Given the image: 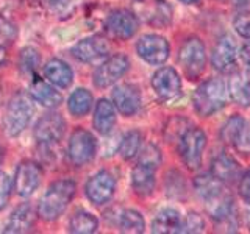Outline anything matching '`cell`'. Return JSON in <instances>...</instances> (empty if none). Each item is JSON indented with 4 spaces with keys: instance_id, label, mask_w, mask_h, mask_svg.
Returning a JSON list of instances; mask_svg holds the SVG:
<instances>
[{
    "instance_id": "cell-33",
    "label": "cell",
    "mask_w": 250,
    "mask_h": 234,
    "mask_svg": "<svg viewBox=\"0 0 250 234\" xmlns=\"http://www.w3.org/2000/svg\"><path fill=\"white\" fill-rule=\"evenodd\" d=\"M189 128V122L183 117H172L164 127V137H166L167 142H178Z\"/></svg>"
},
{
    "instance_id": "cell-19",
    "label": "cell",
    "mask_w": 250,
    "mask_h": 234,
    "mask_svg": "<svg viewBox=\"0 0 250 234\" xmlns=\"http://www.w3.org/2000/svg\"><path fill=\"white\" fill-rule=\"evenodd\" d=\"M30 94L38 103H41L45 108H57L62 103V96L53 89L52 83H45L42 78H39L36 74L31 78Z\"/></svg>"
},
{
    "instance_id": "cell-6",
    "label": "cell",
    "mask_w": 250,
    "mask_h": 234,
    "mask_svg": "<svg viewBox=\"0 0 250 234\" xmlns=\"http://www.w3.org/2000/svg\"><path fill=\"white\" fill-rule=\"evenodd\" d=\"M207 145V136L203 130L191 127L178 140V153L185 166L189 170H197L202 166V153Z\"/></svg>"
},
{
    "instance_id": "cell-46",
    "label": "cell",
    "mask_w": 250,
    "mask_h": 234,
    "mask_svg": "<svg viewBox=\"0 0 250 234\" xmlns=\"http://www.w3.org/2000/svg\"><path fill=\"white\" fill-rule=\"evenodd\" d=\"M250 203V201H249ZM249 225H250V209H249Z\"/></svg>"
},
{
    "instance_id": "cell-5",
    "label": "cell",
    "mask_w": 250,
    "mask_h": 234,
    "mask_svg": "<svg viewBox=\"0 0 250 234\" xmlns=\"http://www.w3.org/2000/svg\"><path fill=\"white\" fill-rule=\"evenodd\" d=\"M178 62L183 67V74L195 80L199 78L207 66V55H205V45L199 38H188L180 47L178 52Z\"/></svg>"
},
{
    "instance_id": "cell-43",
    "label": "cell",
    "mask_w": 250,
    "mask_h": 234,
    "mask_svg": "<svg viewBox=\"0 0 250 234\" xmlns=\"http://www.w3.org/2000/svg\"><path fill=\"white\" fill-rule=\"evenodd\" d=\"M250 0H236V6L239 8V10H246V8L249 6Z\"/></svg>"
},
{
    "instance_id": "cell-2",
    "label": "cell",
    "mask_w": 250,
    "mask_h": 234,
    "mask_svg": "<svg viewBox=\"0 0 250 234\" xmlns=\"http://www.w3.org/2000/svg\"><path fill=\"white\" fill-rule=\"evenodd\" d=\"M35 113L33 97L30 92H18L6 106L3 116V128L8 136L16 137L27 128Z\"/></svg>"
},
{
    "instance_id": "cell-25",
    "label": "cell",
    "mask_w": 250,
    "mask_h": 234,
    "mask_svg": "<svg viewBox=\"0 0 250 234\" xmlns=\"http://www.w3.org/2000/svg\"><path fill=\"white\" fill-rule=\"evenodd\" d=\"M211 174L221 179L222 183H233L239 178V166L231 156L227 153H219L213 159Z\"/></svg>"
},
{
    "instance_id": "cell-21",
    "label": "cell",
    "mask_w": 250,
    "mask_h": 234,
    "mask_svg": "<svg viewBox=\"0 0 250 234\" xmlns=\"http://www.w3.org/2000/svg\"><path fill=\"white\" fill-rule=\"evenodd\" d=\"M44 75L52 83L53 86H58V88H69L74 81V72L67 62L61 61L58 58L50 59L47 64L44 66Z\"/></svg>"
},
{
    "instance_id": "cell-37",
    "label": "cell",
    "mask_w": 250,
    "mask_h": 234,
    "mask_svg": "<svg viewBox=\"0 0 250 234\" xmlns=\"http://www.w3.org/2000/svg\"><path fill=\"white\" fill-rule=\"evenodd\" d=\"M16 36H18V28L14 23L3 16H0V45H11Z\"/></svg>"
},
{
    "instance_id": "cell-13",
    "label": "cell",
    "mask_w": 250,
    "mask_h": 234,
    "mask_svg": "<svg viewBox=\"0 0 250 234\" xmlns=\"http://www.w3.org/2000/svg\"><path fill=\"white\" fill-rule=\"evenodd\" d=\"M138 18L133 11L128 10H116L109 13V16L105 20V28L108 35L114 39H130L138 31Z\"/></svg>"
},
{
    "instance_id": "cell-15",
    "label": "cell",
    "mask_w": 250,
    "mask_h": 234,
    "mask_svg": "<svg viewBox=\"0 0 250 234\" xmlns=\"http://www.w3.org/2000/svg\"><path fill=\"white\" fill-rule=\"evenodd\" d=\"M116 189V179L106 170H100L96 175H92L86 183V197L94 205H105L113 198Z\"/></svg>"
},
{
    "instance_id": "cell-20",
    "label": "cell",
    "mask_w": 250,
    "mask_h": 234,
    "mask_svg": "<svg viewBox=\"0 0 250 234\" xmlns=\"http://www.w3.org/2000/svg\"><path fill=\"white\" fill-rule=\"evenodd\" d=\"M36 222L35 211L30 203H22L18 206L8 220L6 226L3 228V233H28L33 230Z\"/></svg>"
},
{
    "instance_id": "cell-42",
    "label": "cell",
    "mask_w": 250,
    "mask_h": 234,
    "mask_svg": "<svg viewBox=\"0 0 250 234\" xmlns=\"http://www.w3.org/2000/svg\"><path fill=\"white\" fill-rule=\"evenodd\" d=\"M5 61H6V50L3 45H0V67L5 64Z\"/></svg>"
},
{
    "instance_id": "cell-17",
    "label": "cell",
    "mask_w": 250,
    "mask_h": 234,
    "mask_svg": "<svg viewBox=\"0 0 250 234\" xmlns=\"http://www.w3.org/2000/svg\"><path fill=\"white\" fill-rule=\"evenodd\" d=\"M236 59V41L230 35H224L216 42L211 53V64L219 72H229Z\"/></svg>"
},
{
    "instance_id": "cell-32",
    "label": "cell",
    "mask_w": 250,
    "mask_h": 234,
    "mask_svg": "<svg viewBox=\"0 0 250 234\" xmlns=\"http://www.w3.org/2000/svg\"><path fill=\"white\" fill-rule=\"evenodd\" d=\"M41 64V57L33 47H25L19 53V69L27 75H35L38 66Z\"/></svg>"
},
{
    "instance_id": "cell-45",
    "label": "cell",
    "mask_w": 250,
    "mask_h": 234,
    "mask_svg": "<svg viewBox=\"0 0 250 234\" xmlns=\"http://www.w3.org/2000/svg\"><path fill=\"white\" fill-rule=\"evenodd\" d=\"M3 155H5V152H3V148L0 147V166H2V162H3Z\"/></svg>"
},
{
    "instance_id": "cell-38",
    "label": "cell",
    "mask_w": 250,
    "mask_h": 234,
    "mask_svg": "<svg viewBox=\"0 0 250 234\" xmlns=\"http://www.w3.org/2000/svg\"><path fill=\"white\" fill-rule=\"evenodd\" d=\"M234 30L242 38H247L250 39V11L247 10H242L236 18H234Z\"/></svg>"
},
{
    "instance_id": "cell-4",
    "label": "cell",
    "mask_w": 250,
    "mask_h": 234,
    "mask_svg": "<svg viewBox=\"0 0 250 234\" xmlns=\"http://www.w3.org/2000/svg\"><path fill=\"white\" fill-rule=\"evenodd\" d=\"M131 11L138 20L153 28H166L174 16V10L166 0H133Z\"/></svg>"
},
{
    "instance_id": "cell-11",
    "label": "cell",
    "mask_w": 250,
    "mask_h": 234,
    "mask_svg": "<svg viewBox=\"0 0 250 234\" xmlns=\"http://www.w3.org/2000/svg\"><path fill=\"white\" fill-rule=\"evenodd\" d=\"M155 94L163 101H174L182 94V80L174 67H161L152 77Z\"/></svg>"
},
{
    "instance_id": "cell-44",
    "label": "cell",
    "mask_w": 250,
    "mask_h": 234,
    "mask_svg": "<svg viewBox=\"0 0 250 234\" xmlns=\"http://www.w3.org/2000/svg\"><path fill=\"white\" fill-rule=\"evenodd\" d=\"M180 2H183L186 5H194V3H199L200 0H180Z\"/></svg>"
},
{
    "instance_id": "cell-31",
    "label": "cell",
    "mask_w": 250,
    "mask_h": 234,
    "mask_svg": "<svg viewBox=\"0 0 250 234\" xmlns=\"http://www.w3.org/2000/svg\"><path fill=\"white\" fill-rule=\"evenodd\" d=\"M141 142H143V136L136 130H131L125 135L119 144V153L124 159H131L139 153Z\"/></svg>"
},
{
    "instance_id": "cell-30",
    "label": "cell",
    "mask_w": 250,
    "mask_h": 234,
    "mask_svg": "<svg viewBox=\"0 0 250 234\" xmlns=\"http://www.w3.org/2000/svg\"><path fill=\"white\" fill-rule=\"evenodd\" d=\"M146 228V222L144 217L141 215L138 211L135 209H127L124 211L119 217V230L122 233H133V234H139L143 233Z\"/></svg>"
},
{
    "instance_id": "cell-10",
    "label": "cell",
    "mask_w": 250,
    "mask_h": 234,
    "mask_svg": "<svg viewBox=\"0 0 250 234\" xmlns=\"http://www.w3.org/2000/svg\"><path fill=\"white\" fill-rule=\"evenodd\" d=\"M74 58L84 64H96L109 57V42L104 36H89L72 47Z\"/></svg>"
},
{
    "instance_id": "cell-36",
    "label": "cell",
    "mask_w": 250,
    "mask_h": 234,
    "mask_svg": "<svg viewBox=\"0 0 250 234\" xmlns=\"http://www.w3.org/2000/svg\"><path fill=\"white\" fill-rule=\"evenodd\" d=\"M203 228H205V222L200 214L197 213H188V215L180 223V230L178 233H202Z\"/></svg>"
},
{
    "instance_id": "cell-8",
    "label": "cell",
    "mask_w": 250,
    "mask_h": 234,
    "mask_svg": "<svg viewBox=\"0 0 250 234\" xmlns=\"http://www.w3.org/2000/svg\"><path fill=\"white\" fill-rule=\"evenodd\" d=\"M97 150V142L88 130L78 128L72 133L67 145V156L69 161L75 167H82L84 164L92 161L94 155Z\"/></svg>"
},
{
    "instance_id": "cell-41",
    "label": "cell",
    "mask_w": 250,
    "mask_h": 234,
    "mask_svg": "<svg viewBox=\"0 0 250 234\" xmlns=\"http://www.w3.org/2000/svg\"><path fill=\"white\" fill-rule=\"evenodd\" d=\"M241 59H242V62H244L246 66H249L250 67V41L247 42V44H244V47L241 49Z\"/></svg>"
},
{
    "instance_id": "cell-18",
    "label": "cell",
    "mask_w": 250,
    "mask_h": 234,
    "mask_svg": "<svg viewBox=\"0 0 250 234\" xmlns=\"http://www.w3.org/2000/svg\"><path fill=\"white\" fill-rule=\"evenodd\" d=\"M113 103L124 116H133L141 108V94L136 86L121 84L113 91Z\"/></svg>"
},
{
    "instance_id": "cell-40",
    "label": "cell",
    "mask_w": 250,
    "mask_h": 234,
    "mask_svg": "<svg viewBox=\"0 0 250 234\" xmlns=\"http://www.w3.org/2000/svg\"><path fill=\"white\" fill-rule=\"evenodd\" d=\"M238 189H239V195L242 197V200L250 201V169L239 178Z\"/></svg>"
},
{
    "instance_id": "cell-9",
    "label": "cell",
    "mask_w": 250,
    "mask_h": 234,
    "mask_svg": "<svg viewBox=\"0 0 250 234\" xmlns=\"http://www.w3.org/2000/svg\"><path fill=\"white\" fill-rule=\"evenodd\" d=\"M130 69V59L124 53H116L108 57L94 72V84L97 88H108L122 78Z\"/></svg>"
},
{
    "instance_id": "cell-14",
    "label": "cell",
    "mask_w": 250,
    "mask_h": 234,
    "mask_svg": "<svg viewBox=\"0 0 250 234\" xmlns=\"http://www.w3.org/2000/svg\"><path fill=\"white\" fill-rule=\"evenodd\" d=\"M66 130V122L58 113H49L41 117L35 125V139L41 145H53L62 137Z\"/></svg>"
},
{
    "instance_id": "cell-1",
    "label": "cell",
    "mask_w": 250,
    "mask_h": 234,
    "mask_svg": "<svg viewBox=\"0 0 250 234\" xmlns=\"http://www.w3.org/2000/svg\"><path fill=\"white\" fill-rule=\"evenodd\" d=\"M75 195V183L72 179L55 181L39 201L38 214L45 222H53L64 213Z\"/></svg>"
},
{
    "instance_id": "cell-39",
    "label": "cell",
    "mask_w": 250,
    "mask_h": 234,
    "mask_svg": "<svg viewBox=\"0 0 250 234\" xmlns=\"http://www.w3.org/2000/svg\"><path fill=\"white\" fill-rule=\"evenodd\" d=\"M11 189H13V183L10 176L6 174H0V211H2L6 206V203L10 201Z\"/></svg>"
},
{
    "instance_id": "cell-24",
    "label": "cell",
    "mask_w": 250,
    "mask_h": 234,
    "mask_svg": "<svg viewBox=\"0 0 250 234\" xmlns=\"http://www.w3.org/2000/svg\"><path fill=\"white\" fill-rule=\"evenodd\" d=\"M131 187L139 197H148L155 189V169L138 162L131 172Z\"/></svg>"
},
{
    "instance_id": "cell-22",
    "label": "cell",
    "mask_w": 250,
    "mask_h": 234,
    "mask_svg": "<svg viewBox=\"0 0 250 234\" xmlns=\"http://www.w3.org/2000/svg\"><path fill=\"white\" fill-rule=\"evenodd\" d=\"M229 91L234 103L250 106V69L233 74L229 83Z\"/></svg>"
},
{
    "instance_id": "cell-34",
    "label": "cell",
    "mask_w": 250,
    "mask_h": 234,
    "mask_svg": "<svg viewBox=\"0 0 250 234\" xmlns=\"http://www.w3.org/2000/svg\"><path fill=\"white\" fill-rule=\"evenodd\" d=\"M39 5L49 14L62 18L74 11L77 0H39Z\"/></svg>"
},
{
    "instance_id": "cell-16",
    "label": "cell",
    "mask_w": 250,
    "mask_h": 234,
    "mask_svg": "<svg viewBox=\"0 0 250 234\" xmlns=\"http://www.w3.org/2000/svg\"><path fill=\"white\" fill-rule=\"evenodd\" d=\"M42 170L39 164L33 161H22L14 175V191L19 197H30L33 194L39 183H41Z\"/></svg>"
},
{
    "instance_id": "cell-27",
    "label": "cell",
    "mask_w": 250,
    "mask_h": 234,
    "mask_svg": "<svg viewBox=\"0 0 250 234\" xmlns=\"http://www.w3.org/2000/svg\"><path fill=\"white\" fill-rule=\"evenodd\" d=\"M194 187L200 197L205 200L207 203L214 200L221 194H224V183L219 178H216L213 174H202L194 179Z\"/></svg>"
},
{
    "instance_id": "cell-3",
    "label": "cell",
    "mask_w": 250,
    "mask_h": 234,
    "mask_svg": "<svg viewBox=\"0 0 250 234\" xmlns=\"http://www.w3.org/2000/svg\"><path fill=\"white\" fill-rule=\"evenodd\" d=\"M227 101V89L225 83L221 78H211L202 83L197 91L194 92V109L199 116L208 117L214 113L221 111Z\"/></svg>"
},
{
    "instance_id": "cell-29",
    "label": "cell",
    "mask_w": 250,
    "mask_h": 234,
    "mask_svg": "<svg viewBox=\"0 0 250 234\" xmlns=\"http://www.w3.org/2000/svg\"><path fill=\"white\" fill-rule=\"evenodd\" d=\"M99 228V222L96 215H92L88 211H77L69 222L70 233L75 234H91L96 233Z\"/></svg>"
},
{
    "instance_id": "cell-28",
    "label": "cell",
    "mask_w": 250,
    "mask_h": 234,
    "mask_svg": "<svg viewBox=\"0 0 250 234\" xmlns=\"http://www.w3.org/2000/svg\"><path fill=\"white\" fill-rule=\"evenodd\" d=\"M92 94L84 89V88H78L75 89L67 100V108L72 116L75 117H83L86 116L92 108Z\"/></svg>"
},
{
    "instance_id": "cell-12",
    "label": "cell",
    "mask_w": 250,
    "mask_h": 234,
    "mask_svg": "<svg viewBox=\"0 0 250 234\" xmlns=\"http://www.w3.org/2000/svg\"><path fill=\"white\" fill-rule=\"evenodd\" d=\"M136 52L148 64L160 66L169 58L170 47L166 38L158 35H144L136 44Z\"/></svg>"
},
{
    "instance_id": "cell-23",
    "label": "cell",
    "mask_w": 250,
    "mask_h": 234,
    "mask_svg": "<svg viewBox=\"0 0 250 234\" xmlns=\"http://www.w3.org/2000/svg\"><path fill=\"white\" fill-rule=\"evenodd\" d=\"M116 125V106L106 98L97 101L94 111V128L100 135H109Z\"/></svg>"
},
{
    "instance_id": "cell-26",
    "label": "cell",
    "mask_w": 250,
    "mask_h": 234,
    "mask_svg": "<svg viewBox=\"0 0 250 234\" xmlns=\"http://www.w3.org/2000/svg\"><path fill=\"white\" fill-rule=\"evenodd\" d=\"M180 223H182V218H180V214L177 209H174V208L161 209L160 213L155 215L153 222H152V233L174 234V233H178Z\"/></svg>"
},
{
    "instance_id": "cell-7",
    "label": "cell",
    "mask_w": 250,
    "mask_h": 234,
    "mask_svg": "<svg viewBox=\"0 0 250 234\" xmlns=\"http://www.w3.org/2000/svg\"><path fill=\"white\" fill-rule=\"evenodd\" d=\"M221 140L242 155H250V123L241 116H231L221 128Z\"/></svg>"
},
{
    "instance_id": "cell-35",
    "label": "cell",
    "mask_w": 250,
    "mask_h": 234,
    "mask_svg": "<svg viewBox=\"0 0 250 234\" xmlns=\"http://www.w3.org/2000/svg\"><path fill=\"white\" fill-rule=\"evenodd\" d=\"M139 164L156 169L161 164V152L160 148L153 144H147L144 148L139 150Z\"/></svg>"
}]
</instances>
